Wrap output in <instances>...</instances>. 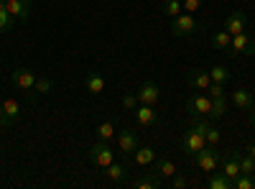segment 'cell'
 Instances as JSON below:
<instances>
[{
  "instance_id": "1",
  "label": "cell",
  "mask_w": 255,
  "mask_h": 189,
  "mask_svg": "<svg viewBox=\"0 0 255 189\" xmlns=\"http://www.w3.org/2000/svg\"><path fill=\"white\" fill-rule=\"evenodd\" d=\"M240 154H243V151L230 149L227 154L220 156V172H222L230 182H235V179L240 177Z\"/></svg>"
},
{
  "instance_id": "2",
  "label": "cell",
  "mask_w": 255,
  "mask_h": 189,
  "mask_svg": "<svg viewBox=\"0 0 255 189\" xmlns=\"http://www.w3.org/2000/svg\"><path fill=\"white\" fill-rule=\"evenodd\" d=\"M191 164H197L202 172H217V166H220V151L215 149V146H204V149L191 159Z\"/></svg>"
},
{
  "instance_id": "3",
  "label": "cell",
  "mask_w": 255,
  "mask_h": 189,
  "mask_svg": "<svg viewBox=\"0 0 255 189\" xmlns=\"http://www.w3.org/2000/svg\"><path fill=\"white\" fill-rule=\"evenodd\" d=\"M199 28H202V23H197V20H194V13H179V15L174 18L171 33H174L176 38H181V36H191V33H197Z\"/></svg>"
},
{
  "instance_id": "4",
  "label": "cell",
  "mask_w": 255,
  "mask_h": 189,
  "mask_svg": "<svg viewBox=\"0 0 255 189\" xmlns=\"http://www.w3.org/2000/svg\"><path fill=\"white\" fill-rule=\"evenodd\" d=\"M18 120H20L18 100H13V97L0 100V125H3V128H10V125H18Z\"/></svg>"
},
{
  "instance_id": "5",
  "label": "cell",
  "mask_w": 255,
  "mask_h": 189,
  "mask_svg": "<svg viewBox=\"0 0 255 189\" xmlns=\"http://www.w3.org/2000/svg\"><path fill=\"white\" fill-rule=\"evenodd\" d=\"M204 146H207V141L194 131V128H189L184 136H181V151H184V156L191 161V159H194L202 149H204Z\"/></svg>"
},
{
  "instance_id": "6",
  "label": "cell",
  "mask_w": 255,
  "mask_h": 189,
  "mask_svg": "<svg viewBox=\"0 0 255 189\" xmlns=\"http://www.w3.org/2000/svg\"><path fill=\"white\" fill-rule=\"evenodd\" d=\"M230 56H240V54H248V56H255V38L248 36V31L232 36V44L227 49Z\"/></svg>"
},
{
  "instance_id": "7",
  "label": "cell",
  "mask_w": 255,
  "mask_h": 189,
  "mask_svg": "<svg viewBox=\"0 0 255 189\" xmlns=\"http://www.w3.org/2000/svg\"><path fill=\"white\" fill-rule=\"evenodd\" d=\"M191 128H194V131L207 141V146H217V143L222 141V133L215 128V125H209L207 120H202V115H194V118H191Z\"/></svg>"
},
{
  "instance_id": "8",
  "label": "cell",
  "mask_w": 255,
  "mask_h": 189,
  "mask_svg": "<svg viewBox=\"0 0 255 189\" xmlns=\"http://www.w3.org/2000/svg\"><path fill=\"white\" fill-rule=\"evenodd\" d=\"M133 115H135L138 125H143V128H156V125L161 123V115H158V110H156V105L140 102L138 108L133 110Z\"/></svg>"
},
{
  "instance_id": "9",
  "label": "cell",
  "mask_w": 255,
  "mask_h": 189,
  "mask_svg": "<svg viewBox=\"0 0 255 189\" xmlns=\"http://www.w3.org/2000/svg\"><path fill=\"white\" fill-rule=\"evenodd\" d=\"M90 159H92L97 166H102V169H108V166L115 161V154H113V149H110L108 141H97L92 149H90Z\"/></svg>"
},
{
  "instance_id": "10",
  "label": "cell",
  "mask_w": 255,
  "mask_h": 189,
  "mask_svg": "<svg viewBox=\"0 0 255 189\" xmlns=\"http://www.w3.org/2000/svg\"><path fill=\"white\" fill-rule=\"evenodd\" d=\"M248 28V15L245 10L235 8V10H230V15L225 18V31H230V36H238Z\"/></svg>"
},
{
  "instance_id": "11",
  "label": "cell",
  "mask_w": 255,
  "mask_h": 189,
  "mask_svg": "<svg viewBox=\"0 0 255 189\" xmlns=\"http://www.w3.org/2000/svg\"><path fill=\"white\" fill-rule=\"evenodd\" d=\"M10 79H13V85H15L18 90H23L26 97H28V92L33 90L38 74H36L33 69H13V77H10Z\"/></svg>"
},
{
  "instance_id": "12",
  "label": "cell",
  "mask_w": 255,
  "mask_h": 189,
  "mask_svg": "<svg viewBox=\"0 0 255 189\" xmlns=\"http://www.w3.org/2000/svg\"><path fill=\"white\" fill-rule=\"evenodd\" d=\"M209 108H212V97H207V95H202V92L191 95V97L186 100V110H189L191 118H194V115H207Z\"/></svg>"
},
{
  "instance_id": "13",
  "label": "cell",
  "mask_w": 255,
  "mask_h": 189,
  "mask_svg": "<svg viewBox=\"0 0 255 189\" xmlns=\"http://www.w3.org/2000/svg\"><path fill=\"white\" fill-rule=\"evenodd\" d=\"M5 8L15 20H28L31 8H33V0H5Z\"/></svg>"
},
{
  "instance_id": "14",
  "label": "cell",
  "mask_w": 255,
  "mask_h": 189,
  "mask_svg": "<svg viewBox=\"0 0 255 189\" xmlns=\"http://www.w3.org/2000/svg\"><path fill=\"white\" fill-rule=\"evenodd\" d=\"M186 82H189V87H191V90H197V92H202V90H207V87L212 85L209 72H207V69H199V67L189 69V74H186Z\"/></svg>"
},
{
  "instance_id": "15",
  "label": "cell",
  "mask_w": 255,
  "mask_h": 189,
  "mask_svg": "<svg viewBox=\"0 0 255 189\" xmlns=\"http://www.w3.org/2000/svg\"><path fill=\"white\" fill-rule=\"evenodd\" d=\"M135 95H138V102H145V105H156L161 100V90L156 82H143Z\"/></svg>"
},
{
  "instance_id": "16",
  "label": "cell",
  "mask_w": 255,
  "mask_h": 189,
  "mask_svg": "<svg viewBox=\"0 0 255 189\" xmlns=\"http://www.w3.org/2000/svg\"><path fill=\"white\" fill-rule=\"evenodd\" d=\"M135 149H138V136L133 131H120L118 133V151L128 156V154H135Z\"/></svg>"
},
{
  "instance_id": "17",
  "label": "cell",
  "mask_w": 255,
  "mask_h": 189,
  "mask_svg": "<svg viewBox=\"0 0 255 189\" xmlns=\"http://www.w3.org/2000/svg\"><path fill=\"white\" fill-rule=\"evenodd\" d=\"M232 102L238 105L240 110H253V102H255V95L245 87H238L235 92H232Z\"/></svg>"
},
{
  "instance_id": "18",
  "label": "cell",
  "mask_w": 255,
  "mask_h": 189,
  "mask_svg": "<svg viewBox=\"0 0 255 189\" xmlns=\"http://www.w3.org/2000/svg\"><path fill=\"white\" fill-rule=\"evenodd\" d=\"M84 87H87V92H92V95H100V92L105 90V77H102V72L92 69L87 77H84Z\"/></svg>"
},
{
  "instance_id": "19",
  "label": "cell",
  "mask_w": 255,
  "mask_h": 189,
  "mask_svg": "<svg viewBox=\"0 0 255 189\" xmlns=\"http://www.w3.org/2000/svg\"><path fill=\"white\" fill-rule=\"evenodd\" d=\"M153 172L161 177V179H171L176 174V164L171 159H156L153 161Z\"/></svg>"
},
{
  "instance_id": "20",
  "label": "cell",
  "mask_w": 255,
  "mask_h": 189,
  "mask_svg": "<svg viewBox=\"0 0 255 189\" xmlns=\"http://www.w3.org/2000/svg\"><path fill=\"white\" fill-rule=\"evenodd\" d=\"M108 179L113 182V184H120V182H125L128 179V166L125 164H118V161H113L110 166H108Z\"/></svg>"
},
{
  "instance_id": "21",
  "label": "cell",
  "mask_w": 255,
  "mask_h": 189,
  "mask_svg": "<svg viewBox=\"0 0 255 189\" xmlns=\"http://www.w3.org/2000/svg\"><path fill=\"white\" fill-rule=\"evenodd\" d=\"M156 159L158 156H156V151L151 149V146H138V149H135V164L138 166H151Z\"/></svg>"
},
{
  "instance_id": "22",
  "label": "cell",
  "mask_w": 255,
  "mask_h": 189,
  "mask_svg": "<svg viewBox=\"0 0 255 189\" xmlns=\"http://www.w3.org/2000/svg\"><path fill=\"white\" fill-rule=\"evenodd\" d=\"M15 23H18V20L8 13L5 0H0V33H10V31L15 28Z\"/></svg>"
},
{
  "instance_id": "23",
  "label": "cell",
  "mask_w": 255,
  "mask_h": 189,
  "mask_svg": "<svg viewBox=\"0 0 255 189\" xmlns=\"http://www.w3.org/2000/svg\"><path fill=\"white\" fill-rule=\"evenodd\" d=\"M163 184V179L153 172V174H143V177H138L135 182H133V187H138V189H158Z\"/></svg>"
},
{
  "instance_id": "24",
  "label": "cell",
  "mask_w": 255,
  "mask_h": 189,
  "mask_svg": "<svg viewBox=\"0 0 255 189\" xmlns=\"http://www.w3.org/2000/svg\"><path fill=\"white\" fill-rule=\"evenodd\" d=\"M227 108H230V102H227V95L225 97H212V108H209V118L212 120H217V118H222L225 113H227Z\"/></svg>"
},
{
  "instance_id": "25",
  "label": "cell",
  "mask_w": 255,
  "mask_h": 189,
  "mask_svg": "<svg viewBox=\"0 0 255 189\" xmlns=\"http://www.w3.org/2000/svg\"><path fill=\"white\" fill-rule=\"evenodd\" d=\"M51 87H54V82H51L49 77H38L36 85H33V90L28 92V100H36V95H49Z\"/></svg>"
},
{
  "instance_id": "26",
  "label": "cell",
  "mask_w": 255,
  "mask_h": 189,
  "mask_svg": "<svg viewBox=\"0 0 255 189\" xmlns=\"http://www.w3.org/2000/svg\"><path fill=\"white\" fill-rule=\"evenodd\" d=\"M230 44H232V36H230V31H215L212 33V46L215 49H220V51H227L230 49Z\"/></svg>"
},
{
  "instance_id": "27",
  "label": "cell",
  "mask_w": 255,
  "mask_h": 189,
  "mask_svg": "<svg viewBox=\"0 0 255 189\" xmlns=\"http://www.w3.org/2000/svg\"><path fill=\"white\" fill-rule=\"evenodd\" d=\"M207 187H209V189H232V182H230L222 172H212L209 179H207Z\"/></svg>"
},
{
  "instance_id": "28",
  "label": "cell",
  "mask_w": 255,
  "mask_h": 189,
  "mask_svg": "<svg viewBox=\"0 0 255 189\" xmlns=\"http://www.w3.org/2000/svg\"><path fill=\"white\" fill-rule=\"evenodd\" d=\"M209 79L215 82V85H227V82H230V69L222 67V64L212 67V69H209Z\"/></svg>"
},
{
  "instance_id": "29",
  "label": "cell",
  "mask_w": 255,
  "mask_h": 189,
  "mask_svg": "<svg viewBox=\"0 0 255 189\" xmlns=\"http://www.w3.org/2000/svg\"><path fill=\"white\" fill-rule=\"evenodd\" d=\"M161 10H163V15H168V18L174 20L179 13H184V5H181V0H163Z\"/></svg>"
},
{
  "instance_id": "30",
  "label": "cell",
  "mask_w": 255,
  "mask_h": 189,
  "mask_svg": "<svg viewBox=\"0 0 255 189\" xmlns=\"http://www.w3.org/2000/svg\"><path fill=\"white\" fill-rule=\"evenodd\" d=\"M95 133H97V141H108L110 143V138L115 136V125L110 120H105V123H100L95 128Z\"/></svg>"
},
{
  "instance_id": "31",
  "label": "cell",
  "mask_w": 255,
  "mask_h": 189,
  "mask_svg": "<svg viewBox=\"0 0 255 189\" xmlns=\"http://www.w3.org/2000/svg\"><path fill=\"white\" fill-rule=\"evenodd\" d=\"M240 174H253L255 177V159L250 154H240Z\"/></svg>"
},
{
  "instance_id": "32",
  "label": "cell",
  "mask_w": 255,
  "mask_h": 189,
  "mask_svg": "<svg viewBox=\"0 0 255 189\" xmlns=\"http://www.w3.org/2000/svg\"><path fill=\"white\" fill-rule=\"evenodd\" d=\"M235 189H255V177L253 174H240L235 182H232Z\"/></svg>"
},
{
  "instance_id": "33",
  "label": "cell",
  "mask_w": 255,
  "mask_h": 189,
  "mask_svg": "<svg viewBox=\"0 0 255 189\" xmlns=\"http://www.w3.org/2000/svg\"><path fill=\"white\" fill-rule=\"evenodd\" d=\"M138 105H140V102H138V95H130V92L123 95V108H125V110H135Z\"/></svg>"
},
{
  "instance_id": "34",
  "label": "cell",
  "mask_w": 255,
  "mask_h": 189,
  "mask_svg": "<svg viewBox=\"0 0 255 189\" xmlns=\"http://www.w3.org/2000/svg\"><path fill=\"white\" fill-rule=\"evenodd\" d=\"M204 0H181V5H184V13H197L202 8Z\"/></svg>"
},
{
  "instance_id": "35",
  "label": "cell",
  "mask_w": 255,
  "mask_h": 189,
  "mask_svg": "<svg viewBox=\"0 0 255 189\" xmlns=\"http://www.w3.org/2000/svg\"><path fill=\"white\" fill-rule=\"evenodd\" d=\"M186 184H189V179H186L184 174H179V172H176V174L171 177V187H174V189H184Z\"/></svg>"
},
{
  "instance_id": "36",
  "label": "cell",
  "mask_w": 255,
  "mask_h": 189,
  "mask_svg": "<svg viewBox=\"0 0 255 189\" xmlns=\"http://www.w3.org/2000/svg\"><path fill=\"white\" fill-rule=\"evenodd\" d=\"M207 90H209V97H225V85H215V82H212Z\"/></svg>"
},
{
  "instance_id": "37",
  "label": "cell",
  "mask_w": 255,
  "mask_h": 189,
  "mask_svg": "<svg viewBox=\"0 0 255 189\" xmlns=\"http://www.w3.org/2000/svg\"><path fill=\"white\" fill-rule=\"evenodd\" d=\"M245 154H250V156L255 159V141H253V143H248V149H245Z\"/></svg>"
},
{
  "instance_id": "38",
  "label": "cell",
  "mask_w": 255,
  "mask_h": 189,
  "mask_svg": "<svg viewBox=\"0 0 255 189\" xmlns=\"http://www.w3.org/2000/svg\"><path fill=\"white\" fill-rule=\"evenodd\" d=\"M250 125H255V105H253V110H250Z\"/></svg>"
},
{
  "instance_id": "39",
  "label": "cell",
  "mask_w": 255,
  "mask_h": 189,
  "mask_svg": "<svg viewBox=\"0 0 255 189\" xmlns=\"http://www.w3.org/2000/svg\"><path fill=\"white\" fill-rule=\"evenodd\" d=\"M3 64H5V59H3V56H0V69H3Z\"/></svg>"
},
{
  "instance_id": "40",
  "label": "cell",
  "mask_w": 255,
  "mask_h": 189,
  "mask_svg": "<svg viewBox=\"0 0 255 189\" xmlns=\"http://www.w3.org/2000/svg\"><path fill=\"white\" fill-rule=\"evenodd\" d=\"M253 95H255V92H253Z\"/></svg>"
}]
</instances>
